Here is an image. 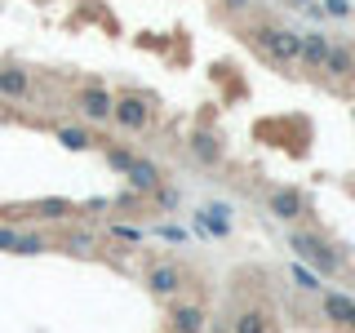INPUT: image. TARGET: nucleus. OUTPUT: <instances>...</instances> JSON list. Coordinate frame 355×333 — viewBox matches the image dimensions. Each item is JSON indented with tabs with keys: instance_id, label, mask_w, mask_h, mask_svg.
Masks as SVG:
<instances>
[{
	"instance_id": "obj_2",
	"label": "nucleus",
	"mask_w": 355,
	"mask_h": 333,
	"mask_svg": "<svg viewBox=\"0 0 355 333\" xmlns=\"http://www.w3.org/2000/svg\"><path fill=\"white\" fill-rule=\"evenodd\" d=\"M253 44L266 53L271 62H297V53H302V31H293V27H275V22H262L258 31H253Z\"/></svg>"
},
{
	"instance_id": "obj_22",
	"label": "nucleus",
	"mask_w": 355,
	"mask_h": 333,
	"mask_svg": "<svg viewBox=\"0 0 355 333\" xmlns=\"http://www.w3.org/2000/svg\"><path fill=\"white\" fill-rule=\"evenodd\" d=\"M67 249L71 253H94V236H89V231H71V236H67Z\"/></svg>"
},
{
	"instance_id": "obj_14",
	"label": "nucleus",
	"mask_w": 355,
	"mask_h": 333,
	"mask_svg": "<svg viewBox=\"0 0 355 333\" xmlns=\"http://www.w3.org/2000/svg\"><path fill=\"white\" fill-rule=\"evenodd\" d=\"M76 214V205L71 200H62V196H44L31 205V218H44V222H62V218H71Z\"/></svg>"
},
{
	"instance_id": "obj_9",
	"label": "nucleus",
	"mask_w": 355,
	"mask_h": 333,
	"mask_svg": "<svg viewBox=\"0 0 355 333\" xmlns=\"http://www.w3.org/2000/svg\"><path fill=\"white\" fill-rule=\"evenodd\" d=\"M196 231H205V236H231V209L222 205V200H214V205H205L196 214Z\"/></svg>"
},
{
	"instance_id": "obj_17",
	"label": "nucleus",
	"mask_w": 355,
	"mask_h": 333,
	"mask_svg": "<svg viewBox=\"0 0 355 333\" xmlns=\"http://www.w3.org/2000/svg\"><path fill=\"white\" fill-rule=\"evenodd\" d=\"M58 142L67 151H89V147H94V133L80 129V125H58Z\"/></svg>"
},
{
	"instance_id": "obj_18",
	"label": "nucleus",
	"mask_w": 355,
	"mask_h": 333,
	"mask_svg": "<svg viewBox=\"0 0 355 333\" xmlns=\"http://www.w3.org/2000/svg\"><path fill=\"white\" fill-rule=\"evenodd\" d=\"M288 271H293V280H297V289H302V293H320V275H315V271H306L302 262H293Z\"/></svg>"
},
{
	"instance_id": "obj_13",
	"label": "nucleus",
	"mask_w": 355,
	"mask_h": 333,
	"mask_svg": "<svg viewBox=\"0 0 355 333\" xmlns=\"http://www.w3.org/2000/svg\"><path fill=\"white\" fill-rule=\"evenodd\" d=\"M351 311H355V298L351 293H324V298H320V316H324L329 325H347Z\"/></svg>"
},
{
	"instance_id": "obj_7",
	"label": "nucleus",
	"mask_w": 355,
	"mask_h": 333,
	"mask_svg": "<svg viewBox=\"0 0 355 333\" xmlns=\"http://www.w3.org/2000/svg\"><path fill=\"white\" fill-rule=\"evenodd\" d=\"M125 178H129V187H133V191H142V196H151L155 187L164 182V178H160V164L147 160V155H133V160H129V169H125Z\"/></svg>"
},
{
	"instance_id": "obj_25",
	"label": "nucleus",
	"mask_w": 355,
	"mask_h": 333,
	"mask_svg": "<svg viewBox=\"0 0 355 333\" xmlns=\"http://www.w3.org/2000/svg\"><path fill=\"white\" fill-rule=\"evenodd\" d=\"M324 14H333V18H351V0H324Z\"/></svg>"
},
{
	"instance_id": "obj_26",
	"label": "nucleus",
	"mask_w": 355,
	"mask_h": 333,
	"mask_svg": "<svg viewBox=\"0 0 355 333\" xmlns=\"http://www.w3.org/2000/svg\"><path fill=\"white\" fill-rule=\"evenodd\" d=\"M155 236H160V240H169V244H182V240H187V231H182V227H160Z\"/></svg>"
},
{
	"instance_id": "obj_12",
	"label": "nucleus",
	"mask_w": 355,
	"mask_h": 333,
	"mask_svg": "<svg viewBox=\"0 0 355 333\" xmlns=\"http://www.w3.org/2000/svg\"><path fill=\"white\" fill-rule=\"evenodd\" d=\"M191 155L205 164V169H214V164H222V138L209 133V129H196L191 133Z\"/></svg>"
},
{
	"instance_id": "obj_21",
	"label": "nucleus",
	"mask_w": 355,
	"mask_h": 333,
	"mask_svg": "<svg viewBox=\"0 0 355 333\" xmlns=\"http://www.w3.org/2000/svg\"><path fill=\"white\" fill-rule=\"evenodd\" d=\"M18 227H9V222H0V253H18Z\"/></svg>"
},
{
	"instance_id": "obj_20",
	"label": "nucleus",
	"mask_w": 355,
	"mask_h": 333,
	"mask_svg": "<svg viewBox=\"0 0 355 333\" xmlns=\"http://www.w3.org/2000/svg\"><path fill=\"white\" fill-rule=\"evenodd\" d=\"M129 160H133V151H129V147H107V164H111L116 173H125V169H129Z\"/></svg>"
},
{
	"instance_id": "obj_19",
	"label": "nucleus",
	"mask_w": 355,
	"mask_h": 333,
	"mask_svg": "<svg viewBox=\"0 0 355 333\" xmlns=\"http://www.w3.org/2000/svg\"><path fill=\"white\" fill-rule=\"evenodd\" d=\"M44 249H49V240H44L40 231H22L18 236V253H27V258L31 253H44Z\"/></svg>"
},
{
	"instance_id": "obj_30",
	"label": "nucleus",
	"mask_w": 355,
	"mask_h": 333,
	"mask_svg": "<svg viewBox=\"0 0 355 333\" xmlns=\"http://www.w3.org/2000/svg\"><path fill=\"white\" fill-rule=\"evenodd\" d=\"M351 116H355V111H351Z\"/></svg>"
},
{
	"instance_id": "obj_23",
	"label": "nucleus",
	"mask_w": 355,
	"mask_h": 333,
	"mask_svg": "<svg viewBox=\"0 0 355 333\" xmlns=\"http://www.w3.org/2000/svg\"><path fill=\"white\" fill-rule=\"evenodd\" d=\"M151 196H155V205H160V209H178V191H173V187H164V182H160Z\"/></svg>"
},
{
	"instance_id": "obj_3",
	"label": "nucleus",
	"mask_w": 355,
	"mask_h": 333,
	"mask_svg": "<svg viewBox=\"0 0 355 333\" xmlns=\"http://www.w3.org/2000/svg\"><path fill=\"white\" fill-rule=\"evenodd\" d=\"M111 120H116L125 133H142L151 125V107H147V98H138V94H120L116 103H111Z\"/></svg>"
},
{
	"instance_id": "obj_10",
	"label": "nucleus",
	"mask_w": 355,
	"mask_h": 333,
	"mask_svg": "<svg viewBox=\"0 0 355 333\" xmlns=\"http://www.w3.org/2000/svg\"><path fill=\"white\" fill-rule=\"evenodd\" d=\"M27 94H31V76L22 71L18 62H5V67H0V98H14V103H22Z\"/></svg>"
},
{
	"instance_id": "obj_24",
	"label": "nucleus",
	"mask_w": 355,
	"mask_h": 333,
	"mask_svg": "<svg viewBox=\"0 0 355 333\" xmlns=\"http://www.w3.org/2000/svg\"><path fill=\"white\" fill-rule=\"evenodd\" d=\"M111 236L125 240V244H138V240H142V231H138V227H125V222H116V227H111Z\"/></svg>"
},
{
	"instance_id": "obj_11",
	"label": "nucleus",
	"mask_w": 355,
	"mask_h": 333,
	"mask_svg": "<svg viewBox=\"0 0 355 333\" xmlns=\"http://www.w3.org/2000/svg\"><path fill=\"white\" fill-rule=\"evenodd\" d=\"M329 36L324 31H306L302 36V53H297V62L302 67H311V71H324V58H329Z\"/></svg>"
},
{
	"instance_id": "obj_6",
	"label": "nucleus",
	"mask_w": 355,
	"mask_h": 333,
	"mask_svg": "<svg viewBox=\"0 0 355 333\" xmlns=\"http://www.w3.org/2000/svg\"><path fill=\"white\" fill-rule=\"evenodd\" d=\"M266 209H271V218L293 222V218H302V214H306V196L297 191V187H275L271 200H266Z\"/></svg>"
},
{
	"instance_id": "obj_27",
	"label": "nucleus",
	"mask_w": 355,
	"mask_h": 333,
	"mask_svg": "<svg viewBox=\"0 0 355 333\" xmlns=\"http://www.w3.org/2000/svg\"><path fill=\"white\" fill-rule=\"evenodd\" d=\"M244 5H249V0H227V9H244Z\"/></svg>"
},
{
	"instance_id": "obj_29",
	"label": "nucleus",
	"mask_w": 355,
	"mask_h": 333,
	"mask_svg": "<svg viewBox=\"0 0 355 333\" xmlns=\"http://www.w3.org/2000/svg\"><path fill=\"white\" fill-rule=\"evenodd\" d=\"M347 325H351V329H355V311H351V320H347Z\"/></svg>"
},
{
	"instance_id": "obj_4",
	"label": "nucleus",
	"mask_w": 355,
	"mask_h": 333,
	"mask_svg": "<svg viewBox=\"0 0 355 333\" xmlns=\"http://www.w3.org/2000/svg\"><path fill=\"white\" fill-rule=\"evenodd\" d=\"M111 103H116V94L103 85H85L80 94H76V111H80L85 120H94V125H107L111 120Z\"/></svg>"
},
{
	"instance_id": "obj_5",
	"label": "nucleus",
	"mask_w": 355,
	"mask_h": 333,
	"mask_svg": "<svg viewBox=\"0 0 355 333\" xmlns=\"http://www.w3.org/2000/svg\"><path fill=\"white\" fill-rule=\"evenodd\" d=\"M182 280H187V275H182L178 262H155L147 271V289L155 298H178V293H182Z\"/></svg>"
},
{
	"instance_id": "obj_1",
	"label": "nucleus",
	"mask_w": 355,
	"mask_h": 333,
	"mask_svg": "<svg viewBox=\"0 0 355 333\" xmlns=\"http://www.w3.org/2000/svg\"><path fill=\"white\" fill-rule=\"evenodd\" d=\"M288 249L297 253L302 266H315V275H338L342 271V253L320 236V231H293L288 236Z\"/></svg>"
},
{
	"instance_id": "obj_16",
	"label": "nucleus",
	"mask_w": 355,
	"mask_h": 333,
	"mask_svg": "<svg viewBox=\"0 0 355 333\" xmlns=\"http://www.w3.org/2000/svg\"><path fill=\"white\" fill-rule=\"evenodd\" d=\"M231 333H271V320H266V311L249 307V311H240V316L231 320Z\"/></svg>"
},
{
	"instance_id": "obj_8",
	"label": "nucleus",
	"mask_w": 355,
	"mask_h": 333,
	"mask_svg": "<svg viewBox=\"0 0 355 333\" xmlns=\"http://www.w3.org/2000/svg\"><path fill=\"white\" fill-rule=\"evenodd\" d=\"M205 325H209V316L200 302H178L169 311V333H205Z\"/></svg>"
},
{
	"instance_id": "obj_28",
	"label": "nucleus",
	"mask_w": 355,
	"mask_h": 333,
	"mask_svg": "<svg viewBox=\"0 0 355 333\" xmlns=\"http://www.w3.org/2000/svg\"><path fill=\"white\" fill-rule=\"evenodd\" d=\"M288 5H311V0H288Z\"/></svg>"
},
{
	"instance_id": "obj_15",
	"label": "nucleus",
	"mask_w": 355,
	"mask_h": 333,
	"mask_svg": "<svg viewBox=\"0 0 355 333\" xmlns=\"http://www.w3.org/2000/svg\"><path fill=\"white\" fill-rule=\"evenodd\" d=\"M324 71L333 76V80L351 76V71H355V53L347 49V44H333V49H329V58H324Z\"/></svg>"
}]
</instances>
